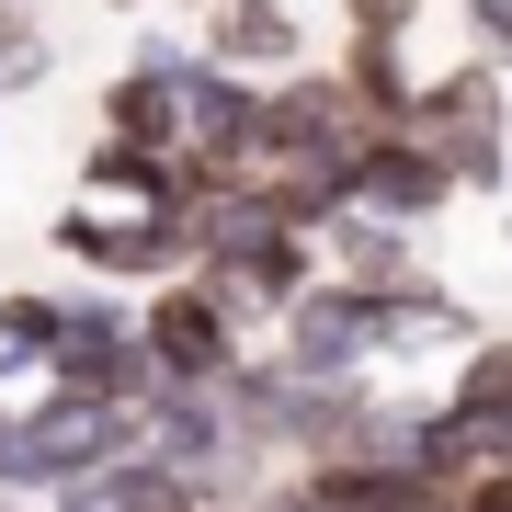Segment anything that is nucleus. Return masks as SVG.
Here are the masks:
<instances>
[{
	"mask_svg": "<svg viewBox=\"0 0 512 512\" xmlns=\"http://www.w3.org/2000/svg\"><path fill=\"white\" fill-rule=\"evenodd\" d=\"M330 69L353 80V103H365L376 126H399V114H410V80H421V69H410V35H342Z\"/></svg>",
	"mask_w": 512,
	"mask_h": 512,
	"instance_id": "obj_11",
	"label": "nucleus"
},
{
	"mask_svg": "<svg viewBox=\"0 0 512 512\" xmlns=\"http://www.w3.org/2000/svg\"><path fill=\"white\" fill-rule=\"evenodd\" d=\"M137 444V410L114 399H80V387H23L12 399V467H0V490L46 501V490H80L103 456H126Z\"/></svg>",
	"mask_w": 512,
	"mask_h": 512,
	"instance_id": "obj_3",
	"label": "nucleus"
},
{
	"mask_svg": "<svg viewBox=\"0 0 512 512\" xmlns=\"http://www.w3.org/2000/svg\"><path fill=\"white\" fill-rule=\"evenodd\" d=\"M46 251L57 262H80L92 285H171V274H194V205H92V194H69L46 217Z\"/></svg>",
	"mask_w": 512,
	"mask_h": 512,
	"instance_id": "obj_2",
	"label": "nucleus"
},
{
	"mask_svg": "<svg viewBox=\"0 0 512 512\" xmlns=\"http://www.w3.org/2000/svg\"><path fill=\"white\" fill-rule=\"evenodd\" d=\"M376 137V114L353 103V80L342 69H285V80H262V171H342L353 148Z\"/></svg>",
	"mask_w": 512,
	"mask_h": 512,
	"instance_id": "obj_5",
	"label": "nucleus"
},
{
	"mask_svg": "<svg viewBox=\"0 0 512 512\" xmlns=\"http://www.w3.org/2000/svg\"><path fill=\"white\" fill-rule=\"evenodd\" d=\"M421 0H342V35H410Z\"/></svg>",
	"mask_w": 512,
	"mask_h": 512,
	"instance_id": "obj_15",
	"label": "nucleus"
},
{
	"mask_svg": "<svg viewBox=\"0 0 512 512\" xmlns=\"http://www.w3.org/2000/svg\"><path fill=\"white\" fill-rule=\"evenodd\" d=\"M137 342H148V365H160V376H183V387H228L239 353H251V330L228 319V296L205 285V274H171V285L137 296Z\"/></svg>",
	"mask_w": 512,
	"mask_h": 512,
	"instance_id": "obj_6",
	"label": "nucleus"
},
{
	"mask_svg": "<svg viewBox=\"0 0 512 512\" xmlns=\"http://www.w3.org/2000/svg\"><path fill=\"white\" fill-rule=\"evenodd\" d=\"M0 512H46V501H23V490H0Z\"/></svg>",
	"mask_w": 512,
	"mask_h": 512,
	"instance_id": "obj_19",
	"label": "nucleus"
},
{
	"mask_svg": "<svg viewBox=\"0 0 512 512\" xmlns=\"http://www.w3.org/2000/svg\"><path fill=\"white\" fill-rule=\"evenodd\" d=\"M433 399H456V410H490V421H512V330H478V342L456 353V376H444Z\"/></svg>",
	"mask_w": 512,
	"mask_h": 512,
	"instance_id": "obj_12",
	"label": "nucleus"
},
{
	"mask_svg": "<svg viewBox=\"0 0 512 512\" xmlns=\"http://www.w3.org/2000/svg\"><path fill=\"white\" fill-rule=\"evenodd\" d=\"M342 194L365 205V217H399V228H433L444 205H467V194H456V171H444L410 126H376L365 148H353V160H342Z\"/></svg>",
	"mask_w": 512,
	"mask_h": 512,
	"instance_id": "obj_8",
	"label": "nucleus"
},
{
	"mask_svg": "<svg viewBox=\"0 0 512 512\" xmlns=\"http://www.w3.org/2000/svg\"><path fill=\"white\" fill-rule=\"evenodd\" d=\"M171 12H183V23H194V12H205V0H171Z\"/></svg>",
	"mask_w": 512,
	"mask_h": 512,
	"instance_id": "obj_20",
	"label": "nucleus"
},
{
	"mask_svg": "<svg viewBox=\"0 0 512 512\" xmlns=\"http://www.w3.org/2000/svg\"><path fill=\"white\" fill-rule=\"evenodd\" d=\"M46 387H80V399H114V410L160 399V365L137 342V296L126 285H69V319L46 342Z\"/></svg>",
	"mask_w": 512,
	"mask_h": 512,
	"instance_id": "obj_4",
	"label": "nucleus"
},
{
	"mask_svg": "<svg viewBox=\"0 0 512 512\" xmlns=\"http://www.w3.org/2000/svg\"><path fill=\"white\" fill-rule=\"evenodd\" d=\"M46 80H57V23H46V0H35V12H0V103L46 92Z\"/></svg>",
	"mask_w": 512,
	"mask_h": 512,
	"instance_id": "obj_13",
	"label": "nucleus"
},
{
	"mask_svg": "<svg viewBox=\"0 0 512 512\" xmlns=\"http://www.w3.org/2000/svg\"><path fill=\"white\" fill-rule=\"evenodd\" d=\"M456 512H512V467H490V478H467V490H456Z\"/></svg>",
	"mask_w": 512,
	"mask_h": 512,
	"instance_id": "obj_17",
	"label": "nucleus"
},
{
	"mask_svg": "<svg viewBox=\"0 0 512 512\" xmlns=\"http://www.w3.org/2000/svg\"><path fill=\"white\" fill-rule=\"evenodd\" d=\"M103 12H114V23H148V12H160V0H103Z\"/></svg>",
	"mask_w": 512,
	"mask_h": 512,
	"instance_id": "obj_18",
	"label": "nucleus"
},
{
	"mask_svg": "<svg viewBox=\"0 0 512 512\" xmlns=\"http://www.w3.org/2000/svg\"><path fill=\"white\" fill-rule=\"evenodd\" d=\"M501 251H512V205H501Z\"/></svg>",
	"mask_w": 512,
	"mask_h": 512,
	"instance_id": "obj_21",
	"label": "nucleus"
},
{
	"mask_svg": "<svg viewBox=\"0 0 512 512\" xmlns=\"http://www.w3.org/2000/svg\"><path fill=\"white\" fill-rule=\"evenodd\" d=\"M0 12H35V0H0Z\"/></svg>",
	"mask_w": 512,
	"mask_h": 512,
	"instance_id": "obj_22",
	"label": "nucleus"
},
{
	"mask_svg": "<svg viewBox=\"0 0 512 512\" xmlns=\"http://www.w3.org/2000/svg\"><path fill=\"white\" fill-rule=\"evenodd\" d=\"M456 23H467V57L512 69V0H456Z\"/></svg>",
	"mask_w": 512,
	"mask_h": 512,
	"instance_id": "obj_14",
	"label": "nucleus"
},
{
	"mask_svg": "<svg viewBox=\"0 0 512 512\" xmlns=\"http://www.w3.org/2000/svg\"><path fill=\"white\" fill-rule=\"evenodd\" d=\"M183 35H194V57H217V69H239V80H285V69L319 57L296 0H205Z\"/></svg>",
	"mask_w": 512,
	"mask_h": 512,
	"instance_id": "obj_9",
	"label": "nucleus"
},
{
	"mask_svg": "<svg viewBox=\"0 0 512 512\" xmlns=\"http://www.w3.org/2000/svg\"><path fill=\"white\" fill-rule=\"evenodd\" d=\"M319 274H342V285L387 296V285H410V274H421V228H399V217H365V205H342V217L319 228Z\"/></svg>",
	"mask_w": 512,
	"mask_h": 512,
	"instance_id": "obj_10",
	"label": "nucleus"
},
{
	"mask_svg": "<svg viewBox=\"0 0 512 512\" xmlns=\"http://www.w3.org/2000/svg\"><path fill=\"white\" fill-rule=\"evenodd\" d=\"M399 126L456 171V194H501V183H512V69H490V57L421 69Z\"/></svg>",
	"mask_w": 512,
	"mask_h": 512,
	"instance_id": "obj_1",
	"label": "nucleus"
},
{
	"mask_svg": "<svg viewBox=\"0 0 512 512\" xmlns=\"http://www.w3.org/2000/svg\"><path fill=\"white\" fill-rule=\"evenodd\" d=\"M376 308H387V296L342 285V274H319L274 330H262V342H274L296 376H376Z\"/></svg>",
	"mask_w": 512,
	"mask_h": 512,
	"instance_id": "obj_7",
	"label": "nucleus"
},
{
	"mask_svg": "<svg viewBox=\"0 0 512 512\" xmlns=\"http://www.w3.org/2000/svg\"><path fill=\"white\" fill-rule=\"evenodd\" d=\"M239 512H319V501H308V478H296V467H274L262 490H239Z\"/></svg>",
	"mask_w": 512,
	"mask_h": 512,
	"instance_id": "obj_16",
	"label": "nucleus"
}]
</instances>
